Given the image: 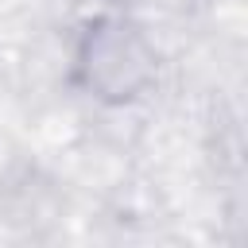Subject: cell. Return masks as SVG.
Listing matches in <instances>:
<instances>
[{
  "instance_id": "obj_1",
  "label": "cell",
  "mask_w": 248,
  "mask_h": 248,
  "mask_svg": "<svg viewBox=\"0 0 248 248\" xmlns=\"http://www.w3.org/2000/svg\"><path fill=\"white\" fill-rule=\"evenodd\" d=\"M78 78H81V85L93 97H101L108 105H120V101L140 97L151 85V78H155V54H151L147 39L132 23H124V19H101L81 39Z\"/></svg>"
}]
</instances>
